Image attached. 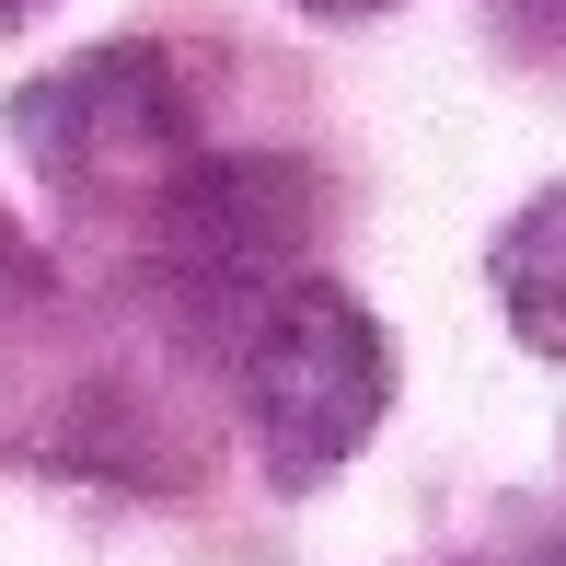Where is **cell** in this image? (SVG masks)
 Wrapping results in <instances>:
<instances>
[{"label": "cell", "instance_id": "2", "mask_svg": "<svg viewBox=\"0 0 566 566\" xmlns=\"http://www.w3.org/2000/svg\"><path fill=\"white\" fill-rule=\"evenodd\" d=\"M12 150L46 174V186L70 197V209H163L174 186H186L197 163V127H186V82H174L163 46H82V59H59L46 82L12 93Z\"/></svg>", "mask_w": 566, "mask_h": 566}, {"label": "cell", "instance_id": "6", "mask_svg": "<svg viewBox=\"0 0 566 566\" xmlns=\"http://www.w3.org/2000/svg\"><path fill=\"white\" fill-rule=\"evenodd\" d=\"M313 23H370V12H394V0H301Z\"/></svg>", "mask_w": 566, "mask_h": 566}, {"label": "cell", "instance_id": "7", "mask_svg": "<svg viewBox=\"0 0 566 566\" xmlns=\"http://www.w3.org/2000/svg\"><path fill=\"white\" fill-rule=\"evenodd\" d=\"M0 266H12V277H35V254H23V231H12V220H0Z\"/></svg>", "mask_w": 566, "mask_h": 566}, {"label": "cell", "instance_id": "8", "mask_svg": "<svg viewBox=\"0 0 566 566\" xmlns=\"http://www.w3.org/2000/svg\"><path fill=\"white\" fill-rule=\"evenodd\" d=\"M46 12V0H0V35H12V23H35Z\"/></svg>", "mask_w": 566, "mask_h": 566}, {"label": "cell", "instance_id": "1", "mask_svg": "<svg viewBox=\"0 0 566 566\" xmlns=\"http://www.w3.org/2000/svg\"><path fill=\"white\" fill-rule=\"evenodd\" d=\"M231 394H243V428L277 485H324L394 417V336L336 277H301L231 336Z\"/></svg>", "mask_w": 566, "mask_h": 566}, {"label": "cell", "instance_id": "3", "mask_svg": "<svg viewBox=\"0 0 566 566\" xmlns=\"http://www.w3.org/2000/svg\"><path fill=\"white\" fill-rule=\"evenodd\" d=\"M313 243H324V186L313 163H277V150H209L150 209V266L186 290V313L231 324V336L313 277Z\"/></svg>", "mask_w": 566, "mask_h": 566}, {"label": "cell", "instance_id": "5", "mask_svg": "<svg viewBox=\"0 0 566 566\" xmlns=\"http://www.w3.org/2000/svg\"><path fill=\"white\" fill-rule=\"evenodd\" d=\"M497 35L521 59H566V0H497Z\"/></svg>", "mask_w": 566, "mask_h": 566}, {"label": "cell", "instance_id": "9", "mask_svg": "<svg viewBox=\"0 0 566 566\" xmlns=\"http://www.w3.org/2000/svg\"><path fill=\"white\" fill-rule=\"evenodd\" d=\"M555 566H566V555H555Z\"/></svg>", "mask_w": 566, "mask_h": 566}, {"label": "cell", "instance_id": "4", "mask_svg": "<svg viewBox=\"0 0 566 566\" xmlns=\"http://www.w3.org/2000/svg\"><path fill=\"white\" fill-rule=\"evenodd\" d=\"M485 277H497V313H509V336H521L532 358H566V186H544L521 220L497 231Z\"/></svg>", "mask_w": 566, "mask_h": 566}]
</instances>
